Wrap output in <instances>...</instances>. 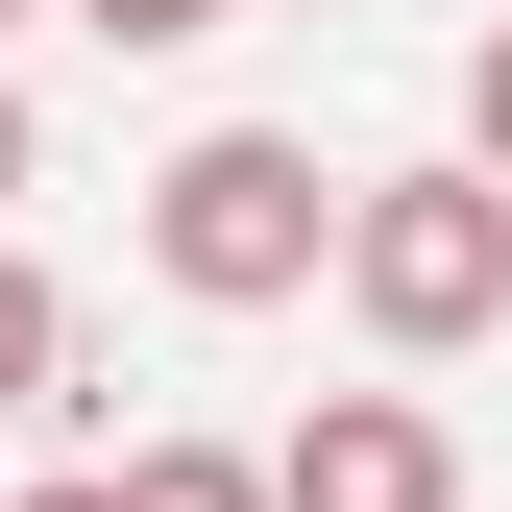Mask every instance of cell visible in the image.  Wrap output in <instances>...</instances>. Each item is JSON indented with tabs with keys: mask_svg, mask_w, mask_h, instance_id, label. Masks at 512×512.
<instances>
[{
	"mask_svg": "<svg viewBox=\"0 0 512 512\" xmlns=\"http://www.w3.org/2000/svg\"><path fill=\"white\" fill-rule=\"evenodd\" d=\"M342 196H366V171H317L293 122H196V147L147 171V269L196 293V317H269V293L342 269Z\"/></svg>",
	"mask_w": 512,
	"mask_h": 512,
	"instance_id": "obj_1",
	"label": "cell"
},
{
	"mask_svg": "<svg viewBox=\"0 0 512 512\" xmlns=\"http://www.w3.org/2000/svg\"><path fill=\"white\" fill-rule=\"evenodd\" d=\"M342 317L391 366H464L488 317H512V171L464 147V171H366L342 196Z\"/></svg>",
	"mask_w": 512,
	"mask_h": 512,
	"instance_id": "obj_2",
	"label": "cell"
},
{
	"mask_svg": "<svg viewBox=\"0 0 512 512\" xmlns=\"http://www.w3.org/2000/svg\"><path fill=\"white\" fill-rule=\"evenodd\" d=\"M269 488H293V512H464V439H439L415 391H317V415L269 439Z\"/></svg>",
	"mask_w": 512,
	"mask_h": 512,
	"instance_id": "obj_3",
	"label": "cell"
},
{
	"mask_svg": "<svg viewBox=\"0 0 512 512\" xmlns=\"http://www.w3.org/2000/svg\"><path fill=\"white\" fill-rule=\"evenodd\" d=\"M122 512H293L244 439H122Z\"/></svg>",
	"mask_w": 512,
	"mask_h": 512,
	"instance_id": "obj_4",
	"label": "cell"
},
{
	"mask_svg": "<svg viewBox=\"0 0 512 512\" xmlns=\"http://www.w3.org/2000/svg\"><path fill=\"white\" fill-rule=\"evenodd\" d=\"M49 366H74V293H49V269H25V244H0V415H25V391H49Z\"/></svg>",
	"mask_w": 512,
	"mask_h": 512,
	"instance_id": "obj_5",
	"label": "cell"
},
{
	"mask_svg": "<svg viewBox=\"0 0 512 512\" xmlns=\"http://www.w3.org/2000/svg\"><path fill=\"white\" fill-rule=\"evenodd\" d=\"M74 25H122V49H196V25H244V0H74Z\"/></svg>",
	"mask_w": 512,
	"mask_h": 512,
	"instance_id": "obj_6",
	"label": "cell"
},
{
	"mask_svg": "<svg viewBox=\"0 0 512 512\" xmlns=\"http://www.w3.org/2000/svg\"><path fill=\"white\" fill-rule=\"evenodd\" d=\"M464 147H488V171H512V25H488V49H464Z\"/></svg>",
	"mask_w": 512,
	"mask_h": 512,
	"instance_id": "obj_7",
	"label": "cell"
},
{
	"mask_svg": "<svg viewBox=\"0 0 512 512\" xmlns=\"http://www.w3.org/2000/svg\"><path fill=\"white\" fill-rule=\"evenodd\" d=\"M0 512H122V464H74V488H0Z\"/></svg>",
	"mask_w": 512,
	"mask_h": 512,
	"instance_id": "obj_8",
	"label": "cell"
},
{
	"mask_svg": "<svg viewBox=\"0 0 512 512\" xmlns=\"http://www.w3.org/2000/svg\"><path fill=\"white\" fill-rule=\"evenodd\" d=\"M0 196H25V98H0Z\"/></svg>",
	"mask_w": 512,
	"mask_h": 512,
	"instance_id": "obj_9",
	"label": "cell"
},
{
	"mask_svg": "<svg viewBox=\"0 0 512 512\" xmlns=\"http://www.w3.org/2000/svg\"><path fill=\"white\" fill-rule=\"evenodd\" d=\"M0 25H25V0H0Z\"/></svg>",
	"mask_w": 512,
	"mask_h": 512,
	"instance_id": "obj_10",
	"label": "cell"
}]
</instances>
